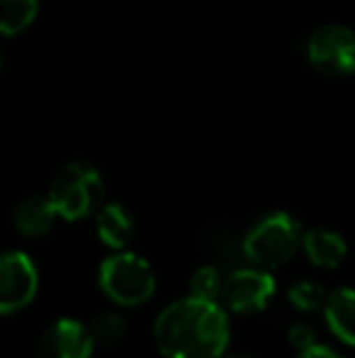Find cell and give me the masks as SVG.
<instances>
[{
  "label": "cell",
  "instance_id": "e0dca14e",
  "mask_svg": "<svg viewBox=\"0 0 355 358\" xmlns=\"http://www.w3.org/2000/svg\"><path fill=\"white\" fill-rule=\"evenodd\" d=\"M287 341H289V346H292L294 351H304V349H309V346L317 344V334H314V329L309 324L297 322V324L289 327Z\"/></svg>",
  "mask_w": 355,
  "mask_h": 358
},
{
  "label": "cell",
  "instance_id": "277c9868",
  "mask_svg": "<svg viewBox=\"0 0 355 358\" xmlns=\"http://www.w3.org/2000/svg\"><path fill=\"white\" fill-rule=\"evenodd\" d=\"M49 198H52L59 217H63L68 222L86 220V217L95 215L103 208V176L93 164L73 161V164L63 166L59 171L52 188H49Z\"/></svg>",
  "mask_w": 355,
  "mask_h": 358
},
{
  "label": "cell",
  "instance_id": "7a4b0ae2",
  "mask_svg": "<svg viewBox=\"0 0 355 358\" xmlns=\"http://www.w3.org/2000/svg\"><path fill=\"white\" fill-rule=\"evenodd\" d=\"M304 231L297 217L289 213H270L256 222L243 236V256L251 261L253 266L261 268H280L285 266L299 249H302Z\"/></svg>",
  "mask_w": 355,
  "mask_h": 358
},
{
  "label": "cell",
  "instance_id": "ba28073f",
  "mask_svg": "<svg viewBox=\"0 0 355 358\" xmlns=\"http://www.w3.org/2000/svg\"><path fill=\"white\" fill-rule=\"evenodd\" d=\"M95 346L90 327L73 317H61L42 334L37 358H90Z\"/></svg>",
  "mask_w": 355,
  "mask_h": 358
},
{
  "label": "cell",
  "instance_id": "5b68a950",
  "mask_svg": "<svg viewBox=\"0 0 355 358\" xmlns=\"http://www.w3.org/2000/svg\"><path fill=\"white\" fill-rule=\"evenodd\" d=\"M307 59L324 76L355 73V32L341 24H326L317 29L307 42Z\"/></svg>",
  "mask_w": 355,
  "mask_h": 358
},
{
  "label": "cell",
  "instance_id": "52a82bcc",
  "mask_svg": "<svg viewBox=\"0 0 355 358\" xmlns=\"http://www.w3.org/2000/svg\"><path fill=\"white\" fill-rule=\"evenodd\" d=\"M39 273L24 251H10L0 264V312L5 317L24 310L37 297Z\"/></svg>",
  "mask_w": 355,
  "mask_h": 358
},
{
  "label": "cell",
  "instance_id": "9a60e30c",
  "mask_svg": "<svg viewBox=\"0 0 355 358\" xmlns=\"http://www.w3.org/2000/svg\"><path fill=\"white\" fill-rule=\"evenodd\" d=\"M224 290V278L219 273V268L214 266H202L192 273L190 278V295L202 297V300H217L222 297Z\"/></svg>",
  "mask_w": 355,
  "mask_h": 358
},
{
  "label": "cell",
  "instance_id": "4fadbf2b",
  "mask_svg": "<svg viewBox=\"0 0 355 358\" xmlns=\"http://www.w3.org/2000/svg\"><path fill=\"white\" fill-rule=\"evenodd\" d=\"M39 10V0H0V29L3 34H13L27 29L34 22Z\"/></svg>",
  "mask_w": 355,
  "mask_h": 358
},
{
  "label": "cell",
  "instance_id": "6da1fadb",
  "mask_svg": "<svg viewBox=\"0 0 355 358\" xmlns=\"http://www.w3.org/2000/svg\"><path fill=\"white\" fill-rule=\"evenodd\" d=\"M229 336V312L222 302L195 295L171 302L153 322L163 358H224Z\"/></svg>",
  "mask_w": 355,
  "mask_h": 358
},
{
  "label": "cell",
  "instance_id": "30bf717a",
  "mask_svg": "<svg viewBox=\"0 0 355 358\" xmlns=\"http://www.w3.org/2000/svg\"><path fill=\"white\" fill-rule=\"evenodd\" d=\"M302 251L317 268H338L348 256V244L338 231L317 227L304 231Z\"/></svg>",
  "mask_w": 355,
  "mask_h": 358
},
{
  "label": "cell",
  "instance_id": "ac0fdd59",
  "mask_svg": "<svg viewBox=\"0 0 355 358\" xmlns=\"http://www.w3.org/2000/svg\"><path fill=\"white\" fill-rule=\"evenodd\" d=\"M297 358H343L338 351L328 349V346H322V344H314L304 351H297Z\"/></svg>",
  "mask_w": 355,
  "mask_h": 358
},
{
  "label": "cell",
  "instance_id": "7c38bea8",
  "mask_svg": "<svg viewBox=\"0 0 355 358\" xmlns=\"http://www.w3.org/2000/svg\"><path fill=\"white\" fill-rule=\"evenodd\" d=\"M56 208H54L52 198H42V195H32V198L22 200V203L15 208L13 222L15 229L24 236H44L54 229V222H56Z\"/></svg>",
  "mask_w": 355,
  "mask_h": 358
},
{
  "label": "cell",
  "instance_id": "3957f363",
  "mask_svg": "<svg viewBox=\"0 0 355 358\" xmlns=\"http://www.w3.org/2000/svg\"><path fill=\"white\" fill-rule=\"evenodd\" d=\"M100 290L119 307H139L156 292V273L149 261L132 251H114L98 273Z\"/></svg>",
  "mask_w": 355,
  "mask_h": 358
},
{
  "label": "cell",
  "instance_id": "8992f818",
  "mask_svg": "<svg viewBox=\"0 0 355 358\" xmlns=\"http://www.w3.org/2000/svg\"><path fill=\"white\" fill-rule=\"evenodd\" d=\"M275 295V278L268 268L261 266H246L236 268L224 278V290L219 302L227 312L234 315H253L268 307V300Z\"/></svg>",
  "mask_w": 355,
  "mask_h": 358
},
{
  "label": "cell",
  "instance_id": "5bb4252c",
  "mask_svg": "<svg viewBox=\"0 0 355 358\" xmlns=\"http://www.w3.org/2000/svg\"><path fill=\"white\" fill-rule=\"evenodd\" d=\"M287 297L294 310L299 312H324L328 300V292L314 280H297L287 290Z\"/></svg>",
  "mask_w": 355,
  "mask_h": 358
},
{
  "label": "cell",
  "instance_id": "9c48e42d",
  "mask_svg": "<svg viewBox=\"0 0 355 358\" xmlns=\"http://www.w3.org/2000/svg\"><path fill=\"white\" fill-rule=\"evenodd\" d=\"M95 231L112 251H124L134 239V217L124 205L107 203L95 213Z\"/></svg>",
  "mask_w": 355,
  "mask_h": 358
},
{
  "label": "cell",
  "instance_id": "d6986e66",
  "mask_svg": "<svg viewBox=\"0 0 355 358\" xmlns=\"http://www.w3.org/2000/svg\"><path fill=\"white\" fill-rule=\"evenodd\" d=\"M229 358H248V356H229Z\"/></svg>",
  "mask_w": 355,
  "mask_h": 358
},
{
  "label": "cell",
  "instance_id": "8fae6325",
  "mask_svg": "<svg viewBox=\"0 0 355 358\" xmlns=\"http://www.w3.org/2000/svg\"><path fill=\"white\" fill-rule=\"evenodd\" d=\"M324 317L338 341L355 346V287H336L328 292Z\"/></svg>",
  "mask_w": 355,
  "mask_h": 358
},
{
  "label": "cell",
  "instance_id": "2e32d148",
  "mask_svg": "<svg viewBox=\"0 0 355 358\" xmlns=\"http://www.w3.org/2000/svg\"><path fill=\"white\" fill-rule=\"evenodd\" d=\"M90 331H93V336H95V344L112 346L124 336L127 324H124V320L117 312H103V315H98L90 322Z\"/></svg>",
  "mask_w": 355,
  "mask_h": 358
}]
</instances>
